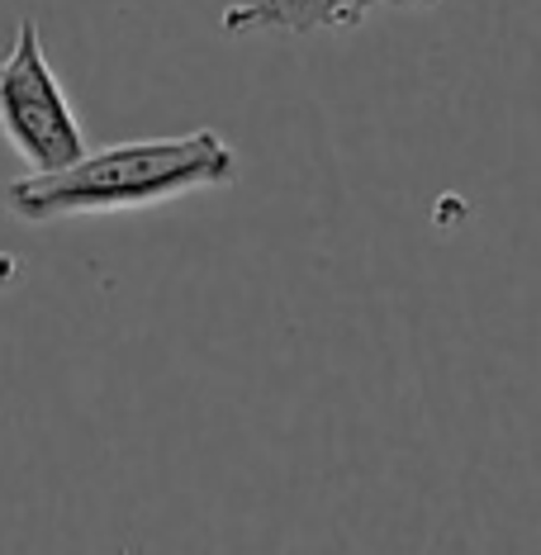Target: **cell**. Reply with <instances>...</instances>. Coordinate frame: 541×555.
Here are the masks:
<instances>
[{"label":"cell","instance_id":"obj_1","mask_svg":"<svg viewBox=\"0 0 541 555\" xmlns=\"http://www.w3.org/2000/svg\"><path fill=\"white\" fill-rule=\"evenodd\" d=\"M237 157L214 129L176 133V138H138V143L81 153L57 171H29L5 185V205L20 219H62V214H105V209H143L157 199L229 185Z\"/></svg>","mask_w":541,"mask_h":555},{"label":"cell","instance_id":"obj_2","mask_svg":"<svg viewBox=\"0 0 541 555\" xmlns=\"http://www.w3.org/2000/svg\"><path fill=\"white\" fill-rule=\"evenodd\" d=\"M0 133L29 162V171H57L86 153L81 119L48 67L34 20H20L15 43L0 57Z\"/></svg>","mask_w":541,"mask_h":555},{"label":"cell","instance_id":"obj_3","mask_svg":"<svg viewBox=\"0 0 541 555\" xmlns=\"http://www.w3.org/2000/svg\"><path fill=\"white\" fill-rule=\"evenodd\" d=\"M389 5H418V0H243L223 10V34H313V29H343L361 24L375 10Z\"/></svg>","mask_w":541,"mask_h":555}]
</instances>
